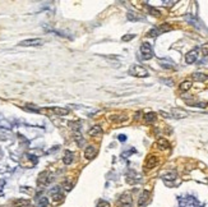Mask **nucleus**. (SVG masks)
<instances>
[{
    "instance_id": "nucleus-4",
    "label": "nucleus",
    "mask_w": 208,
    "mask_h": 207,
    "mask_svg": "<svg viewBox=\"0 0 208 207\" xmlns=\"http://www.w3.org/2000/svg\"><path fill=\"white\" fill-rule=\"evenodd\" d=\"M132 203H133V199H132V194L130 193H124L121 194L119 201H118V206L119 207H132Z\"/></svg>"
},
{
    "instance_id": "nucleus-28",
    "label": "nucleus",
    "mask_w": 208,
    "mask_h": 207,
    "mask_svg": "<svg viewBox=\"0 0 208 207\" xmlns=\"http://www.w3.org/2000/svg\"><path fill=\"white\" fill-rule=\"evenodd\" d=\"M97 207H110V205H109V202H106V201H104V199H101V201H98Z\"/></svg>"
},
{
    "instance_id": "nucleus-14",
    "label": "nucleus",
    "mask_w": 208,
    "mask_h": 207,
    "mask_svg": "<svg viewBox=\"0 0 208 207\" xmlns=\"http://www.w3.org/2000/svg\"><path fill=\"white\" fill-rule=\"evenodd\" d=\"M49 110L51 113H54V114H56V115H59V116H64V115H67V114L69 113L68 109H64V108H50Z\"/></svg>"
},
{
    "instance_id": "nucleus-5",
    "label": "nucleus",
    "mask_w": 208,
    "mask_h": 207,
    "mask_svg": "<svg viewBox=\"0 0 208 207\" xmlns=\"http://www.w3.org/2000/svg\"><path fill=\"white\" fill-rule=\"evenodd\" d=\"M44 44L42 39H28L19 42V46H40Z\"/></svg>"
},
{
    "instance_id": "nucleus-32",
    "label": "nucleus",
    "mask_w": 208,
    "mask_h": 207,
    "mask_svg": "<svg viewBox=\"0 0 208 207\" xmlns=\"http://www.w3.org/2000/svg\"><path fill=\"white\" fill-rule=\"evenodd\" d=\"M160 114H161V115H163L165 118H171V115H170V114H167V113H165V111H160Z\"/></svg>"
},
{
    "instance_id": "nucleus-3",
    "label": "nucleus",
    "mask_w": 208,
    "mask_h": 207,
    "mask_svg": "<svg viewBox=\"0 0 208 207\" xmlns=\"http://www.w3.org/2000/svg\"><path fill=\"white\" fill-rule=\"evenodd\" d=\"M129 74L134 76V77H147L148 76V70L146 68H143L140 65H132L129 69Z\"/></svg>"
},
{
    "instance_id": "nucleus-1",
    "label": "nucleus",
    "mask_w": 208,
    "mask_h": 207,
    "mask_svg": "<svg viewBox=\"0 0 208 207\" xmlns=\"http://www.w3.org/2000/svg\"><path fill=\"white\" fill-rule=\"evenodd\" d=\"M140 54H142V59L149 60L153 56V49L148 42H143L140 45Z\"/></svg>"
},
{
    "instance_id": "nucleus-29",
    "label": "nucleus",
    "mask_w": 208,
    "mask_h": 207,
    "mask_svg": "<svg viewBox=\"0 0 208 207\" xmlns=\"http://www.w3.org/2000/svg\"><path fill=\"white\" fill-rule=\"evenodd\" d=\"M149 12L153 14V16H156V17H159L160 14H161V12L160 10H157V9H155V8H149Z\"/></svg>"
},
{
    "instance_id": "nucleus-22",
    "label": "nucleus",
    "mask_w": 208,
    "mask_h": 207,
    "mask_svg": "<svg viewBox=\"0 0 208 207\" xmlns=\"http://www.w3.org/2000/svg\"><path fill=\"white\" fill-rule=\"evenodd\" d=\"M128 19H129V20H140V19H143V17L139 16V14H137V13L129 12V13H128Z\"/></svg>"
},
{
    "instance_id": "nucleus-35",
    "label": "nucleus",
    "mask_w": 208,
    "mask_h": 207,
    "mask_svg": "<svg viewBox=\"0 0 208 207\" xmlns=\"http://www.w3.org/2000/svg\"><path fill=\"white\" fill-rule=\"evenodd\" d=\"M207 105H208V104H207Z\"/></svg>"
},
{
    "instance_id": "nucleus-27",
    "label": "nucleus",
    "mask_w": 208,
    "mask_h": 207,
    "mask_svg": "<svg viewBox=\"0 0 208 207\" xmlns=\"http://www.w3.org/2000/svg\"><path fill=\"white\" fill-rule=\"evenodd\" d=\"M159 35H160V32L157 28H152V30L148 32V36H151V37H156V36H159Z\"/></svg>"
},
{
    "instance_id": "nucleus-13",
    "label": "nucleus",
    "mask_w": 208,
    "mask_h": 207,
    "mask_svg": "<svg viewBox=\"0 0 208 207\" xmlns=\"http://www.w3.org/2000/svg\"><path fill=\"white\" fill-rule=\"evenodd\" d=\"M173 116L174 118H186L188 116V113H186L185 110H183V109H177V108H175V109H173Z\"/></svg>"
},
{
    "instance_id": "nucleus-6",
    "label": "nucleus",
    "mask_w": 208,
    "mask_h": 207,
    "mask_svg": "<svg viewBox=\"0 0 208 207\" xmlns=\"http://www.w3.org/2000/svg\"><path fill=\"white\" fill-rule=\"evenodd\" d=\"M198 54H199V49H194V50H192V51H189L188 54L185 55V61H186V64L195 63L197 59H198V56H199Z\"/></svg>"
},
{
    "instance_id": "nucleus-18",
    "label": "nucleus",
    "mask_w": 208,
    "mask_h": 207,
    "mask_svg": "<svg viewBox=\"0 0 208 207\" xmlns=\"http://www.w3.org/2000/svg\"><path fill=\"white\" fill-rule=\"evenodd\" d=\"M192 86H193L192 81H184V82H181V83H180V86H179V88H180V91H181V92H186V91H189V90L192 88Z\"/></svg>"
},
{
    "instance_id": "nucleus-10",
    "label": "nucleus",
    "mask_w": 208,
    "mask_h": 207,
    "mask_svg": "<svg viewBox=\"0 0 208 207\" xmlns=\"http://www.w3.org/2000/svg\"><path fill=\"white\" fill-rule=\"evenodd\" d=\"M102 133H104V131H102V128L100 125H93L88 131V134L91 135V137H100V135H102Z\"/></svg>"
},
{
    "instance_id": "nucleus-33",
    "label": "nucleus",
    "mask_w": 208,
    "mask_h": 207,
    "mask_svg": "<svg viewBox=\"0 0 208 207\" xmlns=\"http://www.w3.org/2000/svg\"><path fill=\"white\" fill-rule=\"evenodd\" d=\"M119 139H120L121 142H124V141L126 139V137H125V135H124V134H120V135H119Z\"/></svg>"
},
{
    "instance_id": "nucleus-17",
    "label": "nucleus",
    "mask_w": 208,
    "mask_h": 207,
    "mask_svg": "<svg viewBox=\"0 0 208 207\" xmlns=\"http://www.w3.org/2000/svg\"><path fill=\"white\" fill-rule=\"evenodd\" d=\"M177 178V174H176V171H169V173H165L163 175H162V179L165 180V182H169V180H175Z\"/></svg>"
},
{
    "instance_id": "nucleus-19",
    "label": "nucleus",
    "mask_w": 208,
    "mask_h": 207,
    "mask_svg": "<svg viewBox=\"0 0 208 207\" xmlns=\"http://www.w3.org/2000/svg\"><path fill=\"white\" fill-rule=\"evenodd\" d=\"M157 146H159V148H161V150H167V148H170L169 141L165 139V138H160L159 141H157Z\"/></svg>"
},
{
    "instance_id": "nucleus-2",
    "label": "nucleus",
    "mask_w": 208,
    "mask_h": 207,
    "mask_svg": "<svg viewBox=\"0 0 208 207\" xmlns=\"http://www.w3.org/2000/svg\"><path fill=\"white\" fill-rule=\"evenodd\" d=\"M179 202H180V207H200V205L197 199L194 197H190V196L180 198Z\"/></svg>"
},
{
    "instance_id": "nucleus-34",
    "label": "nucleus",
    "mask_w": 208,
    "mask_h": 207,
    "mask_svg": "<svg viewBox=\"0 0 208 207\" xmlns=\"http://www.w3.org/2000/svg\"><path fill=\"white\" fill-rule=\"evenodd\" d=\"M162 82L167 83V84H173V81H169V79H162Z\"/></svg>"
},
{
    "instance_id": "nucleus-21",
    "label": "nucleus",
    "mask_w": 208,
    "mask_h": 207,
    "mask_svg": "<svg viewBox=\"0 0 208 207\" xmlns=\"http://www.w3.org/2000/svg\"><path fill=\"white\" fill-rule=\"evenodd\" d=\"M160 64H161V67L162 68H165V69H173L174 68V65L175 64L171 61V60H167V59H163V60H160Z\"/></svg>"
},
{
    "instance_id": "nucleus-11",
    "label": "nucleus",
    "mask_w": 208,
    "mask_h": 207,
    "mask_svg": "<svg viewBox=\"0 0 208 207\" xmlns=\"http://www.w3.org/2000/svg\"><path fill=\"white\" fill-rule=\"evenodd\" d=\"M148 199H149V192H148V190H143L142 194H140V197H139V199H138V206H139V207L144 206V205L148 202Z\"/></svg>"
},
{
    "instance_id": "nucleus-26",
    "label": "nucleus",
    "mask_w": 208,
    "mask_h": 207,
    "mask_svg": "<svg viewBox=\"0 0 208 207\" xmlns=\"http://www.w3.org/2000/svg\"><path fill=\"white\" fill-rule=\"evenodd\" d=\"M193 79L194 81H199V82H203L207 79V77L203 74V73H194L193 74Z\"/></svg>"
},
{
    "instance_id": "nucleus-15",
    "label": "nucleus",
    "mask_w": 208,
    "mask_h": 207,
    "mask_svg": "<svg viewBox=\"0 0 208 207\" xmlns=\"http://www.w3.org/2000/svg\"><path fill=\"white\" fill-rule=\"evenodd\" d=\"M35 205H36V207H47L49 199H47V197H44V196L38 197V198H36Z\"/></svg>"
},
{
    "instance_id": "nucleus-12",
    "label": "nucleus",
    "mask_w": 208,
    "mask_h": 207,
    "mask_svg": "<svg viewBox=\"0 0 208 207\" xmlns=\"http://www.w3.org/2000/svg\"><path fill=\"white\" fill-rule=\"evenodd\" d=\"M73 160H74V153L71 151H65L64 157H63V162L65 164V165H70V164L73 162Z\"/></svg>"
},
{
    "instance_id": "nucleus-8",
    "label": "nucleus",
    "mask_w": 208,
    "mask_h": 207,
    "mask_svg": "<svg viewBox=\"0 0 208 207\" xmlns=\"http://www.w3.org/2000/svg\"><path fill=\"white\" fill-rule=\"evenodd\" d=\"M157 164H159V159H157V156L151 155V156H148L147 160H146L144 168H146V170H151V169H153Z\"/></svg>"
},
{
    "instance_id": "nucleus-16",
    "label": "nucleus",
    "mask_w": 208,
    "mask_h": 207,
    "mask_svg": "<svg viewBox=\"0 0 208 207\" xmlns=\"http://www.w3.org/2000/svg\"><path fill=\"white\" fill-rule=\"evenodd\" d=\"M139 180H140V175L139 174L134 173V171H130V173L128 174V182L130 184H134V183H137Z\"/></svg>"
},
{
    "instance_id": "nucleus-20",
    "label": "nucleus",
    "mask_w": 208,
    "mask_h": 207,
    "mask_svg": "<svg viewBox=\"0 0 208 207\" xmlns=\"http://www.w3.org/2000/svg\"><path fill=\"white\" fill-rule=\"evenodd\" d=\"M49 176V173L47 171H44V173H41L38 175V184H47L50 182V179H47Z\"/></svg>"
},
{
    "instance_id": "nucleus-25",
    "label": "nucleus",
    "mask_w": 208,
    "mask_h": 207,
    "mask_svg": "<svg viewBox=\"0 0 208 207\" xmlns=\"http://www.w3.org/2000/svg\"><path fill=\"white\" fill-rule=\"evenodd\" d=\"M28 205H30L28 199H17V201H14V206H17V207H23V206H28Z\"/></svg>"
},
{
    "instance_id": "nucleus-23",
    "label": "nucleus",
    "mask_w": 208,
    "mask_h": 207,
    "mask_svg": "<svg viewBox=\"0 0 208 207\" xmlns=\"http://www.w3.org/2000/svg\"><path fill=\"white\" fill-rule=\"evenodd\" d=\"M144 120H146V123H153L155 120H156V114H155V113H148V114H146V115H144Z\"/></svg>"
},
{
    "instance_id": "nucleus-30",
    "label": "nucleus",
    "mask_w": 208,
    "mask_h": 207,
    "mask_svg": "<svg viewBox=\"0 0 208 207\" xmlns=\"http://www.w3.org/2000/svg\"><path fill=\"white\" fill-rule=\"evenodd\" d=\"M202 51H203V54H204L206 56H208V44L202 45Z\"/></svg>"
},
{
    "instance_id": "nucleus-7",
    "label": "nucleus",
    "mask_w": 208,
    "mask_h": 207,
    "mask_svg": "<svg viewBox=\"0 0 208 207\" xmlns=\"http://www.w3.org/2000/svg\"><path fill=\"white\" fill-rule=\"evenodd\" d=\"M50 196L53 197V199H54L55 202L63 201V198H64V194H63L60 187H54L53 189H50Z\"/></svg>"
},
{
    "instance_id": "nucleus-9",
    "label": "nucleus",
    "mask_w": 208,
    "mask_h": 207,
    "mask_svg": "<svg viewBox=\"0 0 208 207\" xmlns=\"http://www.w3.org/2000/svg\"><path fill=\"white\" fill-rule=\"evenodd\" d=\"M96 155H97V147L96 146L91 145V146H88L87 148H86V152H84L86 159L92 160L93 157H96Z\"/></svg>"
},
{
    "instance_id": "nucleus-31",
    "label": "nucleus",
    "mask_w": 208,
    "mask_h": 207,
    "mask_svg": "<svg viewBox=\"0 0 208 207\" xmlns=\"http://www.w3.org/2000/svg\"><path fill=\"white\" fill-rule=\"evenodd\" d=\"M134 37H135V35H126V36L123 37V41H130V40H133Z\"/></svg>"
},
{
    "instance_id": "nucleus-24",
    "label": "nucleus",
    "mask_w": 208,
    "mask_h": 207,
    "mask_svg": "<svg viewBox=\"0 0 208 207\" xmlns=\"http://www.w3.org/2000/svg\"><path fill=\"white\" fill-rule=\"evenodd\" d=\"M157 30H159L160 33H162V32H169V31H171V30H173V27H171L170 24H167V23H163V24H161L159 28H157Z\"/></svg>"
}]
</instances>
